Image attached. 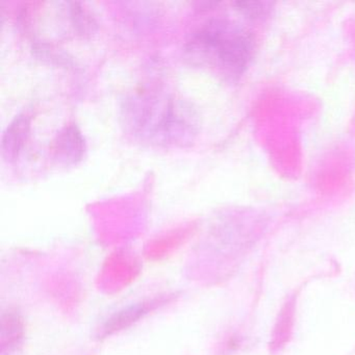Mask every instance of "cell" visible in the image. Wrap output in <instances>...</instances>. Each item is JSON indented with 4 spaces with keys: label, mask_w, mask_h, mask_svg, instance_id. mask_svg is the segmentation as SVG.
<instances>
[{
    "label": "cell",
    "mask_w": 355,
    "mask_h": 355,
    "mask_svg": "<svg viewBox=\"0 0 355 355\" xmlns=\"http://www.w3.org/2000/svg\"><path fill=\"white\" fill-rule=\"evenodd\" d=\"M234 8L247 18L265 17L271 11L272 5L269 1H236Z\"/></svg>",
    "instance_id": "obj_9"
},
{
    "label": "cell",
    "mask_w": 355,
    "mask_h": 355,
    "mask_svg": "<svg viewBox=\"0 0 355 355\" xmlns=\"http://www.w3.org/2000/svg\"><path fill=\"white\" fill-rule=\"evenodd\" d=\"M155 304H157L155 302L141 303V304H137L135 306H130L124 309V311H119V313L114 315L111 319L107 320L105 327H103V334L107 336V334L128 327L137 320L140 319L145 313H147L151 306Z\"/></svg>",
    "instance_id": "obj_5"
},
{
    "label": "cell",
    "mask_w": 355,
    "mask_h": 355,
    "mask_svg": "<svg viewBox=\"0 0 355 355\" xmlns=\"http://www.w3.org/2000/svg\"><path fill=\"white\" fill-rule=\"evenodd\" d=\"M32 118L26 113L18 114L6 128L1 139V157L7 162H14L30 138Z\"/></svg>",
    "instance_id": "obj_4"
},
{
    "label": "cell",
    "mask_w": 355,
    "mask_h": 355,
    "mask_svg": "<svg viewBox=\"0 0 355 355\" xmlns=\"http://www.w3.org/2000/svg\"><path fill=\"white\" fill-rule=\"evenodd\" d=\"M254 49L252 35L227 19H211L193 33L184 47L194 65L216 68L224 76L238 78L250 63Z\"/></svg>",
    "instance_id": "obj_2"
},
{
    "label": "cell",
    "mask_w": 355,
    "mask_h": 355,
    "mask_svg": "<svg viewBox=\"0 0 355 355\" xmlns=\"http://www.w3.org/2000/svg\"><path fill=\"white\" fill-rule=\"evenodd\" d=\"M33 51L35 57L38 58L41 61L47 62L53 65L71 67L74 64L72 58H70L67 53L47 43H36L33 46Z\"/></svg>",
    "instance_id": "obj_8"
},
{
    "label": "cell",
    "mask_w": 355,
    "mask_h": 355,
    "mask_svg": "<svg viewBox=\"0 0 355 355\" xmlns=\"http://www.w3.org/2000/svg\"><path fill=\"white\" fill-rule=\"evenodd\" d=\"M67 13L72 28L80 36H90L97 30L96 20L80 3H67Z\"/></svg>",
    "instance_id": "obj_6"
},
{
    "label": "cell",
    "mask_w": 355,
    "mask_h": 355,
    "mask_svg": "<svg viewBox=\"0 0 355 355\" xmlns=\"http://www.w3.org/2000/svg\"><path fill=\"white\" fill-rule=\"evenodd\" d=\"M86 139L76 123L67 124L55 135L51 155L59 165L69 167L80 163L86 153Z\"/></svg>",
    "instance_id": "obj_3"
},
{
    "label": "cell",
    "mask_w": 355,
    "mask_h": 355,
    "mask_svg": "<svg viewBox=\"0 0 355 355\" xmlns=\"http://www.w3.org/2000/svg\"><path fill=\"white\" fill-rule=\"evenodd\" d=\"M22 327L19 318L15 313H9L3 318V353L8 349V354L13 352L19 345L21 338Z\"/></svg>",
    "instance_id": "obj_7"
},
{
    "label": "cell",
    "mask_w": 355,
    "mask_h": 355,
    "mask_svg": "<svg viewBox=\"0 0 355 355\" xmlns=\"http://www.w3.org/2000/svg\"><path fill=\"white\" fill-rule=\"evenodd\" d=\"M124 130L149 146H190L199 132V115L192 103L166 93L132 95L121 107Z\"/></svg>",
    "instance_id": "obj_1"
}]
</instances>
